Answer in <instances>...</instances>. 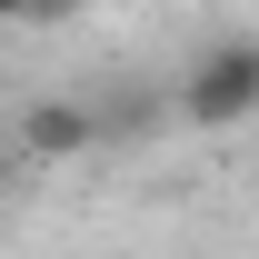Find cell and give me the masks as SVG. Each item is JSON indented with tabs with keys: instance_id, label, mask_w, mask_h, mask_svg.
I'll use <instances>...</instances> for the list:
<instances>
[{
	"instance_id": "cell-1",
	"label": "cell",
	"mask_w": 259,
	"mask_h": 259,
	"mask_svg": "<svg viewBox=\"0 0 259 259\" xmlns=\"http://www.w3.org/2000/svg\"><path fill=\"white\" fill-rule=\"evenodd\" d=\"M259 110V40H209L190 70H180V120L190 130H239Z\"/></svg>"
},
{
	"instance_id": "cell-2",
	"label": "cell",
	"mask_w": 259,
	"mask_h": 259,
	"mask_svg": "<svg viewBox=\"0 0 259 259\" xmlns=\"http://www.w3.org/2000/svg\"><path fill=\"white\" fill-rule=\"evenodd\" d=\"M80 150H100V110H80V100L20 110V160H80Z\"/></svg>"
},
{
	"instance_id": "cell-3",
	"label": "cell",
	"mask_w": 259,
	"mask_h": 259,
	"mask_svg": "<svg viewBox=\"0 0 259 259\" xmlns=\"http://www.w3.org/2000/svg\"><path fill=\"white\" fill-rule=\"evenodd\" d=\"M10 20H30V30H60V20H80V0H10Z\"/></svg>"
}]
</instances>
